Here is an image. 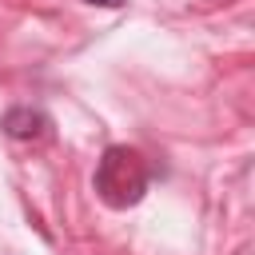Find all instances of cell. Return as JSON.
<instances>
[{
    "label": "cell",
    "mask_w": 255,
    "mask_h": 255,
    "mask_svg": "<svg viewBox=\"0 0 255 255\" xmlns=\"http://www.w3.org/2000/svg\"><path fill=\"white\" fill-rule=\"evenodd\" d=\"M147 191V163L135 147H108L96 163V195L108 207H135Z\"/></svg>",
    "instance_id": "6da1fadb"
},
{
    "label": "cell",
    "mask_w": 255,
    "mask_h": 255,
    "mask_svg": "<svg viewBox=\"0 0 255 255\" xmlns=\"http://www.w3.org/2000/svg\"><path fill=\"white\" fill-rule=\"evenodd\" d=\"M4 131L12 139H40L48 131V120L36 108H12V112H4Z\"/></svg>",
    "instance_id": "7a4b0ae2"
},
{
    "label": "cell",
    "mask_w": 255,
    "mask_h": 255,
    "mask_svg": "<svg viewBox=\"0 0 255 255\" xmlns=\"http://www.w3.org/2000/svg\"><path fill=\"white\" fill-rule=\"evenodd\" d=\"M88 4H100V8H120V4H128V0H88Z\"/></svg>",
    "instance_id": "3957f363"
}]
</instances>
